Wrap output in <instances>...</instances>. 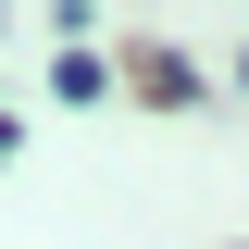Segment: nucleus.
I'll list each match as a JSON object with an SVG mask.
<instances>
[{"label": "nucleus", "mask_w": 249, "mask_h": 249, "mask_svg": "<svg viewBox=\"0 0 249 249\" xmlns=\"http://www.w3.org/2000/svg\"><path fill=\"white\" fill-rule=\"evenodd\" d=\"M0 150H13V124H0Z\"/></svg>", "instance_id": "obj_1"}, {"label": "nucleus", "mask_w": 249, "mask_h": 249, "mask_svg": "<svg viewBox=\"0 0 249 249\" xmlns=\"http://www.w3.org/2000/svg\"><path fill=\"white\" fill-rule=\"evenodd\" d=\"M237 75H249V62H237Z\"/></svg>", "instance_id": "obj_2"}]
</instances>
